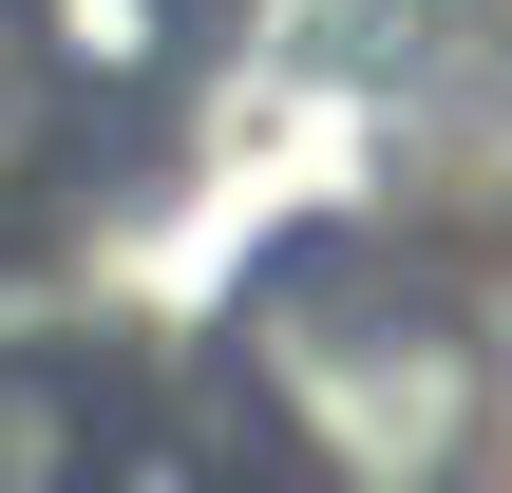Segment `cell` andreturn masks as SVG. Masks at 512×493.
I'll return each mask as SVG.
<instances>
[{
	"label": "cell",
	"mask_w": 512,
	"mask_h": 493,
	"mask_svg": "<svg viewBox=\"0 0 512 493\" xmlns=\"http://www.w3.org/2000/svg\"><path fill=\"white\" fill-rule=\"evenodd\" d=\"M285 380H304V437H323L361 493H437L456 456H475V418H494V361H475L437 304H342Z\"/></svg>",
	"instance_id": "obj_1"
},
{
	"label": "cell",
	"mask_w": 512,
	"mask_h": 493,
	"mask_svg": "<svg viewBox=\"0 0 512 493\" xmlns=\"http://www.w3.org/2000/svg\"><path fill=\"white\" fill-rule=\"evenodd\" d=\"M95 380L57 361V342H0V493H95Z\"/></svg>",
	"instance_id": "obj_2"
},
{
	"label": "cell",
	"mask_w": 512,
	"mask_h": 493,
	"mask_svg": "<svg viewBox=\"0 0 512 493\" xmlns=\"http://www.w3.org/2000/svg\"><path fill=\"white\" fill-rule=\"evenodd\" d=\"M57 152H76V57L38 38V0H0V209L57 190Z\"/></svg>",
	"instance_id": "obj_3"
}]
</instances>
